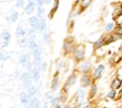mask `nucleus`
<instances>
[{
    "instance_id": "2f4dec72",
    "label": "nucleus",
    "mask_w": 122,
    "mask_h": 108,
    "mask_svg": "<svg viewBox=\"0 0 122 108\" xmlns=\"http://www.w3.org/2000/svg\"><path fill=\"white\" fill-rule=\"evenodd\" d=\"M91 1H92V0H82V7H83V8L88 7V6L90 5Z\"/></svg>"
},
{
    "instance_id": "9d476101",
    "label": "nucleus",
    "mask_w": 122,
    "mask_h": 108,
    "mask_svg": "<svg viewBox=\"0 0 122 108\" xmlns=\"http://www.w3.org/2000/svg\"><path fill=\"white\" fill-rule=\"evenodd\" d=\"M80 83H81V86H82L83 88L90 86V85H91V83H92L91 77H90L89 76H87V75L82 76H81V78H80Z\"/></svg>"
},
{
    "instance_id": "39448f33",
    "label": "nucleus",
    "mask_w": 122,
    "mask_h": 108,
    "mask_svg": "<svg viewBox=\"0 0 122 108\" xmlns=\"http://www.w3.org/2000/svg\"><path fill=\"white\" fill-rule=\"evenodd\" d=\"M19 61H20V63H21L24 67H26L28 70L31 71V69H32V64H31V62H30V58H29L26 54H22V55L20 56Z\"/></svg>"
},
{
    "instance_id": "ddd939ff",
    "label": "nucleus",
    "mask_w": 122,
    "mask_h": 108,
    "mask_svg": "<svg viewBox=\"0 0 122 108\" xmlns=\"http://www.w3.org/2000/svg\"><path fill=\"white\" fill-rule=\"evenodd\" d=\"M121 82H122V81H121V79H120L119 76L115 77V78L112 80V84H111L112 90H117V89H120V87H121Z\"/></svg>"
},
{
    "instance_id": "58836bf2",
    "label": "nucleus",
    "mask_w": 122,
    "mask_h": 108,
    "mask_svg": "<svg viewBox=\"0 0 122 108\" xmlns=\"http://www.w3.org/2000/svg\"><path fill=\"white\" fill-rule=\"evenodd\" d=\"M51 0H45V3L49 4V3H51Z\"/></svg>"
},
{
    "instance_id": "a211bd4d",
    "label": "nucleus",
    "mask_w": 122,
    "mask_h": 108,
    "mask_svg": "<svg viewBox=\"0 0 122 108\" xmlns=\"http://www.w3.org/2000/svg\"><path fill=\"white\" fill-rule=\"evenodd\" d=\"M25 33H26V31L22 28V27H17V29H16V32H15V34H16V36L17 37H21V36H24L25 35Z\"/></svg>"
},
{
    "instance_id": "bb28decb",
    "label": "nucleus",
    "mask_w": 122,
    "mask_h": 108,
    "mask_svg": "<svg viewBox=\"0 0 122 108\" xmlns=\"http://www.w3.org/2000/svg\"><path fill=\"white\" fill-rule=\"evenodd\" d=\"M29 47H30V51H33L34 49H36L37 47H38V45H37V43L34 41V40H30V44H29Z\"/></svg>"
},
{
    "instance_id": "412c9836",
    "label": "nucleus",
    "mask_w": 122,
    "mask_h": 108,
    "mask_svg": "<svg viewBox=\"0 0 122 108\" xmlns=\"http://www.w3.org/2000/svg\"><path fill=\"white\" fill-rule=\"evenodd\" d=\"M71 43H72V41H70L69 39H66V41L64 43V50H65V52L71 51Z\"/></svg>"
},
{
    "instance_id": "2eb2a0df",
    "label": "nucleus",
    "mask_w": 122,
    "mask_h": 108,
    "mask_svg": "<svg viewBox=\"0 0 122 108\" xmlns=\"http://www.w3.org/2000/svg\"><path fill=\"white\" fill-rule=\"evenodd\" d=\"M90 67H91L90 62H89V61H86V62H84V63H82V64L80 65V70L82 71V73L87 74V73L90 71Z\"/></svg>"
},
{
    "instance_id": "6ab92c4d",
    "label": "nucleus",
    "mask_w": 122,
    "mask_h": 108,
    "mask_svg": "<svg viewBox=\"0 0 122 108\" xmlns=\"http://www.w3.org/2000/svg\"><path fill=\"white\" fill-rule=\"evenodd\" d=\"M97 93V86L95 84H92L91 86V89H90V97H93Z\"/></svg>"
},
{
    "instance_id": "f257e3e1",
    "label": "nucleus",
    "mask_w": 122,
    "mask_h": 108,
    "mask_svg": "<svg viewBox=\"0 0 122 108\" xmlns=\"http://www.w3.org/2000/svg\"><path fill=\"white\" fill-rule=\"evenodd\" d=\"M32 55H33V60H34V65L35 67H39L41 65V49L38 46L36 49L31 51Z\"/></svg>"
},
{
    "instance_id": "4468645a",
    "label": "nucleus",
    "mask_w": 122,
    "mask_h": 108,
    "mask_svg": "<svg viewBox=\"0 0 122 108\" xmlns=\"http://www.w3.org/2000/svg\"><path fill=\"white\" fill-rule=\"evenodd\" d=\"M34 7H35L34 2H33L32 0H30V1H29V4H28L27 7H26V13L30 14L31 12H33V11H34Z\"/></svg>"
},
{
    "instance_id": "4c0bfd02",
    "label": "nucleus",
    "mask_w": 122,
    "mask_h": 108,
    "mask_svg": "<svg viewBox=\"0 0 122 108\" xmlns=\"http://www.w3.org/2000/svg\"><path fill=\"white\" fill-rule=\"evenodd\" d=\"M64 108H72V107H71L70 104H67V105H65V106H64Z\"/></svg>"
},
{
    "instance_id": "0eeeda50",
    "label": "nucleus",
    "mask_w": 122,
    "mask_h": 108,
    "mask_svg": "<svg viewBox=\"0 0 122 108\" xmlns=\"http://www.w3.org/2000/svg\"><path fill=\"white\" fill-rule=\"evenodd\" d=\"M104 69H105V67H104V65H103V64H99V65L94 69L93 74H92L94 80L98 79V78L101 76V75H102V74H103V72H104Z\"/></svg>"
},
{
    "instance_id": "f8f14e48",
    "label": "nucleus",
    "mask_w": 122,
    "mask_h": 108,
    "mask_svg": "<svg viewBox=\"0 0 122 108\" xmlns=\"http://www.w3.org/2000/svg\"><path fill=\"white\" fill-rule=\"evenodd\" d=\"M19 98H20L21 103L26 107V106L28 105L29 101H30V96H28V94H26V93H21V94L19 95Z\"/></svg>"
},
{
    "instance_id": "f704fd0d",
    "label": "nucleus",
    "mask_w": 122,
    "mask_h": 108,
    "mask_svg": "<svg viewBox=\"0 0 122 108\" xmlns=\"http://www.w3.org/2000/svg\"><path fill=\"white\" fill-rule=\"evenodd\" d=\"M34 36H35V34H34V31H33V30L30 31V32H29V37H30H30L33 38Z\"/></svg>"
},
{
    "instance_id": "aec40b11",
    "label": "nucleus",
    "mask_w": 122,
    "mask_h": 108,
    "mask_svg": "<svg viewBox=\"0 0 122 108\" xmlns=\"http://www.w3.org/2000/svg\"><path fill=\"white\" fill-rule=\"evenodd\" d=\"M51 108H54L57 105H59V98L57 97H52L51 98Z\"/></svg>"
},
{
    "instance_id": "4be33fe9",
    "label": "nucleus",
    "mask_w": 122,
    "mask_h": 108,
    "mask_svg": "<svg viewBox=\"0 0 122 108\" xmlns=\"http://www.w3.org/2000/svg\"><path fill=\"white\" fill-rule=\"evenodd\" d=\"M35 93H36V88H35V86L31 85V86L28 87V96L33 97V96L35 95Z\"/></svg>"
},
{
    "instance_id": "dca6fc26",
    "label": "nucleus",
    "mask_w": 122,
    "mask_h": 108,
    "mask_svg": "<svg viewBox=\"0 0 122 108\" xmlns=\"http://www.w3.org/2000/svg\"><path fill=\"white\" fill-rule=\"evenodd\" d=\"M75 81H76V76H75L74 74H71V75L69 76L68 81H67V84H66L65 86H68V85H69V89H70V87H71V85H73V84L75 83Z\"/></svg>"
},
{
    "instance_id": "f3484780",
    "label": "nucleus",
    "mask_w": 122,
    "mask_h": 108,
    "mask_svg": "<svg viewBox=\"0 0 122 108\" xmlns=\"http://www.w3.org/2000/svg\"><path fill=\"white\" fill-rule=\"evenodd\" d=\"M58 83H59V81H58V77H57V74H56V75L53 76L52 81H51V90L55 91V90L57 89V87H58Z\"/></svg>"
},
{
    "instance_id": "393cba45",
    "label": "nucleus",
    "mask_w": 122,
    "mask_h": 108,
    "mask_svg": "<svg viewBox=\"0 0 122 108\" xmlns=\"http://www.w3.org/2000/svg\"><path fill=\"white\" fill-rule=\"evenodd\" d=\"M103 43H104V38H103V37H100L99 39H97V40L94 42V48H95V49L100 48V47L103 45Z\"/></svg>"
},
{
    "instance_id": "f03ea898",
    "label": "nucleus",
    "mask_w": 122,
    "mask_h": 108,
    "mask_svg": "<svg viewBox=\"0 0 122 108\" xmlns=\"http://www.w3.org/2000/svg\"><path fill=\"white\" fill-rule=\"evenodd\" d=\"M85 104V93L82 89H78L76 92V106L81 107Z\"/></svg>"
},
{
    "instance_id": "cd10ccee",
    "label": "nucleus",
    "mask_w": 122,
    "mask_h": 108,
    "mask_svg": "<svg viewBox=\"0 0 122 108\" xmlns=\"http://www.w3.org/2000/svg\"><path fill=\"white\" fill-rule=\"evenodd\" d=\"M47 25H46V21L45 20H41L40 21V27H39V31H41L42 32H45V30H46V27Z\"/></svg>"
},
{
    "instance_id": "72a5a7b5",
    "label": "nucleus",
    "mask_w": 122,
    "mask_h": 108,
    "mask_svg": "<svg viewBox=\"0 0 122 108\" xmlns=\"http://www.w3.org/2000/svg\"><path fill=\"white\" fill-rule=\"evenodd\" d=\"M18 44L20 45V47H25L26 46V40L25 39H21V40H19Z\"/></svg>"
},
{
    "instance_id": "20e7f679",
    "label": "nucleus",
    "mask_w": 122,
    "mask_h": 108,
    "mask_svg": "<svg viewBox=\"0 0 122 108\" xmlns=\"http://www.w3.org/2000/svg\"><path fill=\"white\" fill-rule=\"evenodd\" d=\"M1 39H2V45H1V47L2 48L7 47L10 44V33L8 31H4L1 33Z\"/></svg>"
},
{
    "instance_id": "6e6552de",
    "label": "nucleus",
    "mask_w": 122,
    "mask_h": 108,
    "mask_svg": "<svg viewBox=\"0 0 122 108\" xmlns=\"http://www.w3.org/2000/svg\"><path fill=\"white\" fill-rule=\"evenodd\" d=\"M25 108H40V102L36 97H30V101Z\"/></svg>"
},
{
    "instance_id": "e433bc0d",
    "label": "nucleus",
    "mask_w": 122,
    "mask_h": 108,
    "mask_svg": "<svg viewBox=\"0 0 122 108\" xmlns=\"http://www.w3.org/2000/svg\"><path fill=\"white\" fill-rule=\"evenodd\" d=\"M4 59V54L3 53H0V60Z\"/></svg>"
},
{
    "instance_id": "b1692460",
    "label": "nucleus",
    "mask_w": 122,
    "mask_h": 108,
    "mask_svg": "<svg viewBox=\"0 0 122 108\" xmlns=\"http://www.w3.org/2000/svg\"><path fill=\"white\" fill-rule=\"evenodd\" d=\"M58 6H59V0H54V7L51 9V11L50 12V17H51L52 14H54V12L56 11V10L58 9Z\"/></svg>"
},
{
    "instance_id": "7c9ffc66",
    "label": "nucleus",
    "mask_w": 122,
    "mask_h": 108,
    "mask_svg": "<svg viewBox=\"0 0 122 108\" xmlns=\"http://www.w3.org/2000/svg\"><path fill=\"white\" fill-rule=\"evenodd\" d=\"M44 11H45V10H44V9H43L42 7H38V11H37V15L41 17V16H42L43 14H44V12H45Z\"/></svg>"
},
{
    "instance_id": "7ed1b4c3",
    "label": "nucleus",
    "mask_w": 122,
    "mask_h": 108,
    "mask_svg": "<svg viewBox=\"0 0 122 108\" xmlns=\"http://www.w3.org/2000/svg\"><path fill=\"white\" fill-rule=\"evenodd\" d=\"M21 80L27 88L32 85V77L30 76V73H23L21 75Z\"/></svg>"
},
{
    "instance_id": "473e14b6",
    "label": "nucleus",
    "mask_w": 122,
    "mask_h": 108,
    "mask_svg": "<svg viewBox=\"0 0 122 108\" xmlns=\"http://www.w3.org/2000/svg\"><path fill=\"white\" fill-rule=\"evenodd\" d=\"M15 5H16V7L21 8V7H23V6H24V1H23V0H17Z\"/></svg>"
},
{
    "instance_id": "c756f323",
    "label": "nucleus",
    "mask_w": 122,
    "mask_h": 108,
    "mask_svg": "<svg viewBox=\"0 0 122 108\" xmlns=\"http://www.w3.org/2000/svg\"><path fill=\"white\" fill-rule=\"evenodd\" d=\"M121 33H122V29H121L120 26H118L116 29H114V34H115L116 36L121 35Z\"/></svg>"
},
{
    "instance_id": "a878e982",
    "label": "nucleus",
    "mask_w": 122,
    "mask_h": 108,
    "mask_svg": "<svg viewBox=\"0 0 122 108\" xmlns=\"http://www.w3.org/2000/svg\"><path fill=\"white\" fill-rule=\"evenodd\" d=\"M116 95H117V93H116L115 90H111V91L108 93L107 97H110V98H112V99H114V98L116 97Z\"/></svg>"
},
{
    "instance_id": "1a4fd4ad",
    "label": "nucleus",
    "mask_w": 122,
    "mask_h": 108,
    "mask_svg": "<svg viewBox=\"0 0 122 108\" xmlns=\"http://www.w3.org/2000/svg\"><path fill=\"white\" fill-rule=\"evenodd\" d=\"M30 21V26L32 27L33 30H39V27H40V20L36 17V16H32L29 19Z\"/></svg>"
},
{
    "instance_id": "423d86ee",
    "label": "nucleus",
    "mask_w": 122,
    "mask_h": 108,
    "mask_svg": "<svg viewBox=\"0 0 122 108\" xmlns=\"http://www.w3.org/2000/svg\"><path fill=\"white\" fill-rule=\"evenodd\" d=\"M84 55H85V50H84V47L83 46H78L75 53H74V57L76 59V61H81L83 60L84 58Z\"/></svg>"
},
{
    "instance_id": "5701e85b",
    "label": "nucleus",
    "mask_w": 122,
    "mask_h": 108,
    "mask_svg": "<svg viewBox=\"0 0 122 108\" xmlns=\"http://www.w3.org/2000/svg\"><path fill=\"white\" fill-rule=\"evenodd\" d=\"M17 18H18V12H17V11H12L11 14L8 17V19H9L10 22H14V21H16Z\"/></svg>"
},
{
    "instance_id": "9b49d317",
    "label": "nucleus",
    "mask_w": 122,
    "mask_h": 108,
    "mask_svg": "<svg viewBox=\"0 0 122 108\" xmlns=\"http://www.w3.org/2000/svg\"><path fill=\"white\" fill-rule=\"evenodd\" d=\"M30 72H31L30 76H31L32 79H34V81H38L39 78H40V70H39V68L38 67H32Z\"/></svg>"
},
{
    "instance_id": "c85d7f7f",
    "label": "nucleus",
    "mask_w": 122,
    "mask_h": 108,
    "mask_svg": "<svg viewBox=\"0 0 122 108\" xmlns=\"http://www.w3.org/2000/svg\"><path fill=\"white\" fill-rule=\"evenodd\" d=\"M113 27H114L113 23H108V24L105 26V31H107V32H110V31H112V30L113 29Z\"/></svg>"
},
{
    "instance_id": "c9c22d12",
    "label": "nucleus",
    "mask_w": 122,
    "mask_h": 108,
    "mask_svg": "<svg viewBox=\"0 0 122 108\" xmlns=\"http://www.w3.org/2000/svg\"><path fill=\"white\" fill-rule=\"evenodd\" d=\"M44 3H45V0H37V5H38V7H42Z\"/></svg>"
}]
</instances>
